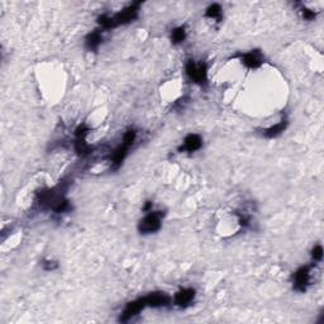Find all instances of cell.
I'll return each mask as SVG.
<instances>
[{
    "mask_svg": "<svg viewBox=\"0 0 324 324\" xmlns=\"http://www.w3.org/2000/svg\"><path fill=\"white\" fill-rule=\"evenodd\" d=\"M194 297H195V290L194 289H182L175 295L174 297V304L175 305L180 306V308H186L193 303Z\"/></svg>",
    "mask_w": 324,
    "mask_h": 324,
    "instance_id": "6",
    "label": "cell"
},
{
    "mask_svg": "<svg viewBox=\"0 0 324 324\" xmlns=\"http://www.w3.org/2000/svg\"><path fill=\"white\" fill-rule=\"evenodd\" d=\"M185 37H186V32H185L184 27H179V28H176V30L172 31L171 40L175 45H179V43L184 42Z\"/></svg>",
    "mask_w": 324,
    "mask_h": 324,
    "instance_id": "12",
    "label": "cell"
},
{
    "mask_svg": "<svg viewBox=\"0 0 324 324\" xmlns=\"http://www.w3.org/2000/svg\"><path fill=\"white\" fill-rule=\"evenodd\" d=\"M242 64L248 69H258L262 65L263 57L260 51H251L241 56Z\"/></svg>",
    "mask_w": 324,
    "mask_h": 324,
    "instance_id": "7",
    "label": "cell"
},
{
    "mask_svg": "<svg viewBox=\"0 0 324 324\" xmlns=\"http://www.w3.org/2000/svg\"><path fill=\"white\" fill-rule=\"evenodd\" d=\"M321 257H323V248L320 244H316L313 249V258L314 261H320Z\"/></svg>",
    "mask_w": 324,
    "mask_h": 324,
    "instance_id": "13",
    "label": "cell"
},
{
    "mask_svg": "<svg viewBox=\"0 0 324 324\" xmlns=\"http://www.w3.org/2000/svg\"><path fill=\"white\" fill-rule=\"evenodd\" d=\"M162 212H148L146 217L140 223V232L143 234L155 233L161 228L162 222Z\"/></svg>",
    "mask_w": 324,
    "mask_h": 324,
    "instance_id": "2",
    "label": "cell"
},
{
    "mask_svg": "<svg viewBox=\"0 0 324 324\" xmlns=\"http://www.w3.org/2000/svg\"><path fill=\"white\" fill-rule=\"evenodd\" d=\"M203 146V140L199 134H189L184 140V145L181 146L180 151H186V152H195L200 150Z\"/></svg>",
    "mask_w": 324,
    "mask_h": 324,
    "instance_id": "8",
    "label": "cell"
},
{
    "mask_svg": "<svg viewBox=\"0 0 324 324\" xmlns=\"http://www.w3.org/2000/svg\"><path fill=\"white\" fill-rule=\"evenodd\" d=\"M140 3H134L132 6H129L128 8H126L124 11L119 12L115 16L110 17V21H112V27H118L121 25H127L129 22H132L133 19L137 18L138 16V11H140Z\"/></svg>",
    "mask_w": 324,
    "mask_h": 324,
    "instance_id": "3",
    "label": "cell"
},
{
    "mask_svg": "<svg viewBox=\"0 0 324 324\" xmlns=\"http://www.w3.org/2000/svg\"><path fill=\"white\" fill-rule=\"evenodd\" d=\"M136 138H137V132L134 131V129L131 128L124 133L122 145L112 153V156H110L113 170H118L119 167L122 166L123 161L126 160L127 155H128L129 150H131V147L133 146V143L136 142Z\"/></svg>",
    "mask_w": 324,
    "mask_h": 324,
    "instance_id": "1",
    "label": "cell"
},
{
    "mask_svg": "<svg viewBox=\"0 0 324 324\" xmlns=\"http://www.w3.org/2000/svg\"><path fill=\"white\" fill-rule=\"evenodd\" d=\"M185 71H186V75L190 79L193 83L199 84V85H204L206 84V75H208V71H206V66L204 64H196L194 61H189L186 64V67H185Z\"/></svg>",
    "mask_w": 324,
    "mask_h": 324,
    "instance_id": "4",
    "label": "cell"
},
{
    "mask_svg": "<svg viewBox=\"0 0 324 324\" xmlns=\"http://www.w3.org/2000/svg\"><path fill=\"white\" fill-rule=\"evenodd\" d=\"M222 8H220L218 4H213V6H210L209 8H208L205 16L210 19H217V21H219V19H222Z\"/></svg>",
    "mask_w": 324,
    "mask_h": 324,
    "instance_id": "11",
    "label": "cell"
},
{
    "mask_svg": "<svg viewBox=\"0 0 324 324\" xmlns=\"http://www.w3.org/2000/svg\"><path fill=\"white\" fill-rule=\"evenodd\" d=\"M103 42V35L102 32H100V30L98 31H94L93 33H90V35L86 37V41H85V46L86 49L89 50V51H98V49L100 47V45H102Z\"/></svg>",
    "mask_w": 324,
    "mask_h": 324,
    "instance_id": "9",
    "label": "cell"
},
{
    "mask_svg": "<svg viewBox=\"0 0 324 324\" xmlns=\"http://www.w3.org/2000/svg\"><path fill=\"white\" fill-rule=\"evenodd\" d=\"M286 126H287V121H281L279 122L277 124H275V126L270 127V128L265 129L263 131V137H266V138H275V137L280 136V134L282 133V132L286 129Z\"/></svg>",
    "mask_w": 324,
    "mask_h": 324,
    "instance_id": "10",
    "label": "cell"
},
{
    "mask_svg": "<svg viewBox=\"0 0 324 324\" xmlns=\"http://www.w3.org/2000/svg\"><path fill=\"white\" fill-rule=\"evenodd\" d=\"M310 266H304L300 267L292 276V282H294V289L297 291L304 292L306 287L310 285Z\"/></svg>",
    "mask_w": 324,
    "mask_h": 324,
    "instance_id": "5",
    "label": "cell"
}]
</instances>
